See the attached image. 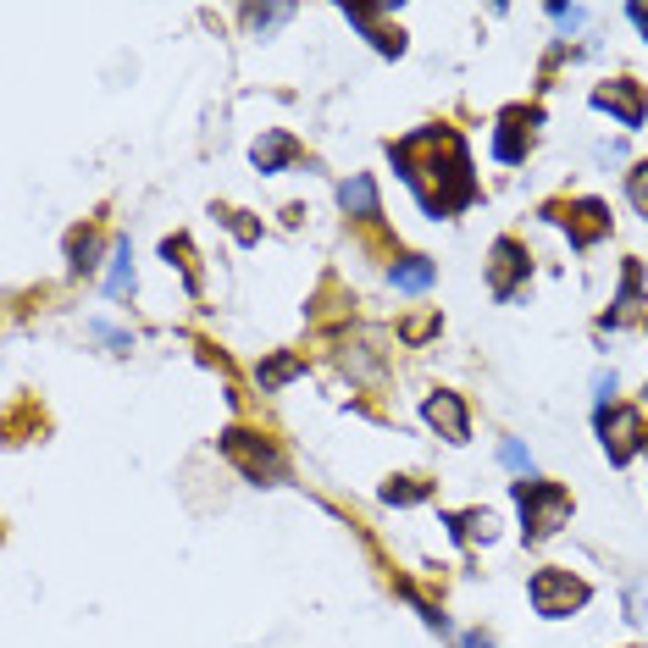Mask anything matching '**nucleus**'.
Masks as SVG:
<instances>
[{"instance_id":"obj_20","label":"nucleus","mask_w":648,"mask_h":648,"mask_svg":"<svg viewBox=\"0 0 648 648\" xmlns=\"http://www.w3.org/2000/svg\"><path fill=\"white\" fill-rule=\"evenodd\" d=\"M466 648H493V637H482V632H471V637H466Z\"/></svg>"},{"instance_id":"obj_5","label":"nucleus","mask_w":648,"mask_h":648,"mask_svg":"<svg viewBox=\"0 0 648 648\" xmlns=\"http://www.w3.org/2000/svg\"><path fill=\"white\" fill-rule=\"evenodd\" d=\"M604 444H610L615 466H621V460H632V449H637V416H632V410H621L615 421H604Z\"/></svg>"},{"instance_id":"obj_10","label":"nucleus","mask_w":648,"mask_h":648,"mask_svg":"<svg viewBox=\"0 0 648 648\" xmlns=\"http://www.w3.org/2000/svg\"><path fill=\"white\" fill-rule=\"evenodd\" d=\"M111 261H117V266H111V300H122V294H133V250H128V244H117V255H111Z\"/></svg>"},{"instance_id":"obj_8","label":"nucleus","mask_w":648,"mask_h":648,"mask_svg":"<svg viewBox=\"0 0 648 648\" xmlns=\"http://www.w3.org/2000/svg\"><path fill=\"white\" fill-rule=\"evenodd\" d=\"M593 106L615 111V117H621V122H632V128H637V122H643V100H637L626 84H615V89H599V95H593Z\"/></svg>"},{"instance_id":"obj_19","label":"nucleus","mask_w":648,"mask_h":648,"mask_svg":"<svg viewBox=\"0 0 648 648\" xmlns=\"http://www.w3.org/2000/svg\"><path fill=\"white\" fill-rule=\"evenodd\" d=\"M632 200H637V205H643V211H648V167H643V172H637V178H632Z\"/></svg>"},{"instance_id":"obj_9","label":"nucleus","mask_w":648,"mask_h":648,"mask_svg":"<svg viewBox=\"0 0 648 648\" xmlns=\"http://www.w3.org/2000/svg\"><path fill=\"white\" fill-rule=\"evenodd\" d=\"M283 161H294V139H288V133H266V139L255 144V167H261V172H277Z\"/></svg>"},{"instance_id":"obj_14","label":"nucleus","mask_w":648,"mask_h":648,"mask_svg":"<svg viewBox=\"0 0 648 648\" xmlns=\"http://www.w3.org/2000/svg\"><path fill=\"white\" fill-rule=\"evenodd\" d=\"M383 499L388 504H416V499H427V488H421V482H388Z\"/></svg>"},{"instance_id":"obj_3","label":"nucleus","mask_w":648,"mask_h":648,"mask_svg":"<svg viewBox=\"0 0 648 648\" xmlns=\"http://www.w3.org/2000/svg\"><path fill=\"white\" fill-rule=\"evenodd\" d=\"M427 421H432V427H444L449 444H466V438H471V421H466L460 394H432L427 399Z\"/></svg>"},{"instance_id":"obj_15","label":"nucleus","mask_w":648,"mask_h":648,"mask_svg":"<svg viewBox=\"0 0 648 648\" xmlns=\"http://www.w3.org/2000/svg\"><path fill=\"white\" fill-rule=\"evenodd\" d=\"M288 17H294V6H255L250 23L255 28H277V23H288Z\"/></svg>"},{"instance_id":"obj_6","label":"nucleus","mask_w":648,"mask_h":648,"mask_svg":"<svg viewBox=\"0 0 648 648\" xmlns=\"http://www.w3.org/2000/svg\"><path fill=\"white\" fill-rule=\"evenodd\" d=\"M521 266H527V261H521V250H516L510 239H499V244H493V288H499L504 300L516 294V272H521Z\"/></svg>"},{"instance_id":"obj_13","label":"nucleus","mask_w":648,"mask_h":648,"mask_svg":"<svg viewBox=\"0 0 648 648\" xmlns=\"http://www.w3.org/2000/svg\"><path fill=\"white\" fill-rule=\"evenodd\" d=\"M455 527H460V538H482V543L493 538V516H488V510H471V516H455Z\"/></svg>"},{"instance_id":"obj_16","label":"nucleus","mask_w":648,"mask_h":648,"mask_svg":"<svg viewBox=\"0 0 648 648\" xmlns=\"http://www.w3.org/2000/svg\"><path fill=\"white\" fill-rule=\"evenodd\" d=\"M95 255H100L95 239H78V244H72V266H78V272H95V266H100Z\"/></svg>"},{"instance_id":"obj_2","label":"nucleus","mask_w":648,"mask_h":648,"mask_svg":"<svg viewBox=\"0 0 648 648\" xmlns=\"http://www.w3.org/2000/svg\"><path fill=\"white\" fill-rule=\"evenodd\" d=\"M532 604H538V615H571L576 604H588V588L571 571H538L532 576Z\"/></svg>"},{"instance_id":"obj_4","label":"nucleus","mask_w":648,"mask_h":648,"mask_svg":"<svg viewBox=\"0 0 648 648\" xmlns=\"http://www.w3.org/2000/svg\"><path fill=\"white\" fill-rule=\"evenodd\" d=\"M228 455L239 460L250 477H261V471H266V477H277V471H283V466H277V455H272L266 444H250V432H228Z\"/></svg>"},{"instance_id":"obj_18","label":"nucleus","mask_w":648,"mask_h":648,"mask_svg":"<svg viewBox=\"0 0 648 648\" xmlns=\"http://www.w3.org/2000/svg\"><path fill=\"white\" fill-rule=\"evenodd\" d=\"M549 17H554V23H582V6H549Z\"/></svg>"},{"instance_id":"obj_17","label":"nucleus","mask_w":648,"mask_h":648,"mask_svg":"<svg viewBox=\"0 0 648 648\" xmlns=\"http://www.w3.org/2000/svg\"><path fill=\"white\" fill-rule=\"evenodd\" d=\"M499 455H504V466H510V471H527V466H532V455H527L521 444H504Z\"/></svg>"},{"instance_id":"obj_11","label":"nucleus","mask_w":648,"mask_h":648,"mask_svg":"<svg viewBox=\"0 0 648 648\" xmlns=\"http://www.w3.org/2000/svg\"><path fill=\"white\" fill-rule=\"evenodd\" d=\"M388 277H394V288H410V294H416V288L432 283V261H399Z\"/></svg>"},{"instance_id":"obj_12","label":"nucleus","mask_w":648,"mask_h":648,"mask_svg":"<svg viewBox=\"0 0 648 648\" xmlns=\"http://www.w3.org/2000/svg\"><path fill=\"white\" fill-rule=\"evenodd\" d=\"M300 372V360L294 355H277V360H266L261 366V388H277V383H288V377Z\"/></svg>"},{"instance_id":"obj_1","label":"nucleus","mask_w":648,"mask_h":648,"mask_svg":"<svg viewBox=\"0 0 648 648\" xmlns=\"http://www.w3.org/2000/svg\"><path fill=\"white\" fill-rule=\"evenodd\" d=\"M516 504L527 516V538H549L565 521V510H571L565 488H554V482H516Z\"/></svg>"},{"instance_id":"obj_7","label":"nucleus","mask_w":648,"mask_h":648,"mask_svg":"<svg viewBox=\"0 0 648 648\" xmlns=\"http://www.w3.org/2000/svg\"><path fill=\"white\" fill-rule=\"evenodd\" d=\"M338 205H344L349 216H377V183L360 172V178H349L344 189H338Z\"/></svg>"}]
</instances>
